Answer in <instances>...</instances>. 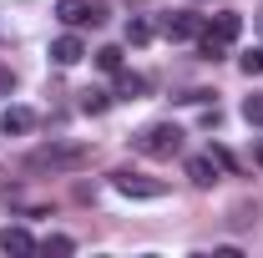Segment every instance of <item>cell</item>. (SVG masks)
<instances>
[{
  "label": "cell",
  "instance_id": "277c9868",
  "mask_svg": "<svg viewBox=\"0 0 263 258\" xmlns=\"http://www.w3.org/2000/svg\"><path fill=\"white\" fill-rule=\"evenodd\" d=\"M56 15H61L66 26H101V21H106V5H86V0H61V5H56Z\"/></svg>",
  "mask_w": 263,
  "mask_h": 258
},
{
  "label": "cell",
  "instance_id": "ac0fdd59",
  "mask_svg": "<svg viewBox=\"0 0 263 258\" xmlns=\"http://www.w3.org/2000/svg\"><path fill=\"white\" fill-rule=\"evenodd\" d=\"M238 66H243L248 76H258V71H263V51H248V56H243V61H238Z\"/></svg>",
  "mask_w": 263,
  "mask_h": 258
},
{
  "label": "cell",
  "instance_id": "3957f363",
  "mask_svg": "<svg viewBox=\"0 0 263 258\" xmlns=\"http://www.w3.org/2000/svg\"><path fill=\"white\" fill-rule=\"evenodd\" d=\"M111 188L122 197H132V202H157V197H167V182L162 177H147V172H111Z\"/></svg>",
  "mask_w": 263,
  "mask_h": 258
},
{
  "label": "cell",
  "instance_id": "d6986e66",
  "mask_svg": "<svg viewBox=\"0 0 263 258\" xmlns=\"http://www.w3.org/2000/svg\"><path fill=\"white\" fill-rule=\"evenodd\" d=\"M258 167H263V152H258Z\"/></svg>",
  "mask_w": 263,
  "mask_h": 258
},
{
  "label": "cell",
  "instance_id": "5b68a950",
  "mask_svg": "<svg viewBox=\"0 0 263 258\" xmlns=\"http://www.w3.org/2000/svg\"><path fill=\"white\" fill-rule=\"evenodd\" d=\"M197 31H202V15H193V10H172V15H162V35H167V41H193Z\"/></svg>",
  "mask_w": 263,
  "mask_h": 258
},
{
  "label": "cell",
  "instance_id": "9a60e30c",
  "mask_svg": "<svg viewBox=\"0 0 263 258\" xmlns=\"http://www.w3.org/2000/svg\"><path fill=\"white\" fill-rule=\"evenodd\" d=\"M106 106H111V97H106V91H81V112H91V117H101Z\"/></svg>",
  "mask_w": 263,
  "mask_h": 258
},
{
  "label": "cell",
  "instance_id": "7c38bea8",
  "mask_svg": "<svg viewBox=\"0 0 263 258\" xmlns=\"http://www.w3.org/2000/svg\"><path fill=\"white\" fill-rule=\"evenodd\" d=\"M197 51H202L208 61H223V56H228V41H218L213 31H197Z\"/></svg>",
  "mask_w": 263,
  "mask_h": 258
},
{
  "label": "cell",
  "instance_id": "8fae6325",
  "mask_svg": "<svg viewBox=\"0 0 263 258\" xmlns=\"http://www.w3.org/2000/svg\"><path fill=\"white\" fill-rule=\"evenodd\" d=\"M117 97H122V101L147 97V76H132V71H122V81H117Z\"/></svg>",
  "mask_w": 263,
  "mask_h": 258
},
{
  "label": "cell",
  "instance_id": "52a82bcc",
  "mask_svg": "<svg viewBox=\"0 0 263 258\" xmlns=\"http://www.w3.org/2000/svg\"><path fill=\"white\" fill-rule=\"evenodd\" d=\"M31 127H35L31 106H5V112H0V132H5V137H26Z\"/></svg>",
  "mask_w": 263,
  "mask_h": 258
},
{
  "label": "cell",
  "instance_id": "7a4b0ae2",
  "mask_svg": "<svg viewBox=\"0 0 263 258\" xmlns=\"http://www.w3.org/2000/svg\"><path fill=\"white\" fill-rule=\"evenodd\" d=\"M142 157H177L182 152V127H172V122H152L147 132H137V142H132Z\"/></svg>",
  "mask_w": 263,
  "mask_h": 258
},
{
  "label": "cell",
  "instance_id": "30bf717a",
  "mask_svg": "<svg viewBox=\"0 0 263 258\" xmlns=\"http://www.w3.org/2000/svg\"><path fill=\"white\" fill-rule=\"evenodd\" d=\"M0 248H5V253H35V238L26 228H5V233H0Z\"/></svg>",
  "mask_w": 263,
  "mask_h": 258
},
{
  "label": "cell",
  "instance_id": "2e32d148",
  "mask_svg": "<svg viewBox=\"0 0 263 258\" xmlns=\"http://www.w3.org/2000/svg\"><path fill=\"white\" fill-rule=\"evenodd\" d=\"M97 66H101V71H122V51H117V46H101V51H97Z\"/></svg>",
  "mask_w": 263,
  "mask_h": 258
},
{
  "label": "cell",
  "instance_id": "8992f818",
  "mask_svg": "<svg viewBox=\"0 0 263 258\" xmlns=\"http://www.w3.org/2000/svg\"><path fill=\"white\" fill-rule=\"evenodd\" d=\"M182 172H187V182H193V188H213V182H218V157H213V152L187 157V167H182Z\"/></svg>",
  "mask_w": 263,
  "mask_h": 258
},
{
  "label": "cell",
  "instance_id": "ba28073f",
  "mask_svg": "<svg viewBox=\"0 0 263 258\" xmlns=\"http://www.w3.org/2000/svg\"><path fill=\"white\" fill-rule=\"evenodd\" d=\"M81 56H86L81 35H56V41H51V61H56V66H76Z\"/></svg>",
  "mask_w": 263,
  "mask_h": 258
},
{
  "label": "cell",
  "instance_id": "e0dca14e",
  "mask_svg": "<svg viewBox=\"0 0 263 258\" xmlns=\"http://www.w3.org/2000/svg\"><path fill=\"white\" fill-rule=\"evenodd\" d=\"M41 248H46V253H71V248H76V243H71V238H66V233H51V238H46V243H41Z\"/></svg>",
  "mask_w": 263,
  "mask_h": 258
},
{
  "label": "cell",
  "instance_id": "4fadbf2b",
  "mask_svg": "<svg viewBox=\"0 0 263 258\" xmlns=\"http://www.w3.org/2000/svg\"><path fill=\"white\" fill-rule=\"evenodd\" d=\"M152 35H157V31H152V21H142V15H132V21H127V41H132V46H147Z\"/></svg>",
  "mask_w": 263,
  "mask_h": 258
},
{
  "label": "cell",
  "instance_id": "6da1fadb",
  "mask_svg": "<svg viewBox=\"0 0 263 258\" xmlns=\"http://www.w3.org/2000/svg\"><path fill=\"white\" fill-rule=\"evenodd\" d=\"M86 162H91V147H86V142H51V147L31 152L26 167H31V172H81Z\"/></svg>",
  "mask_w": 263,
  "mask_h": 258
},
{
  "label": "cell",
  "instance_id": "9c48e42d",
  "mask_svg": "<svg viewBox=\"0 0 263 258\" xmlns=\"http://www.w3.org/2000/svg\"><path fill=\"white\" fill-rule=\"evenodd\" d=\"M202 31H213L218 35V41H238V31H243V15H233V10H218V15H213V26H202Z\"/></svg>",
  "mask_w": 263,
  "mask_h": 258
},
{
  "label": "cell",
  "instance_id": "5bb4252c",
  "mask_svg": "<svg viewBox=\"0 0 263 258\" xmlns=\"http://www.w3.org/2000/svg\"><path fill=\"white\" fill-rule=\"evenodd\" d=\"M243 122H248V127H263V97H258V91L243 97Z\"/></svg>",
  "mask_w": 263,
  "mask_h": 258
}]
</instances>
